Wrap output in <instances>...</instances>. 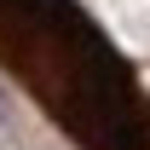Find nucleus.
Here are the masks:
<instances>
[{
  "instance_id": "obj_1",
  "label": "nucleus",
  "mask_w": 150,
  "mask_h": 150,
  "mask_svg": "<svg viewBox=\"0 0 150 150\" xmlns=\"http://www.w3.org/2000/svg\"><path fill=\"white\" fill-rule=\"evenodd\" d=\"M0 75L75 150H150V87L81 0H0Z\"/></svg>"
}]
</instances>
